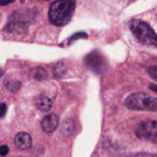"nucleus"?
Masks as SVG:
<instances>
[{"instance_id":"a211bd4d","label":"nucleus","mask_w":157,"mask_h":157,"mask_svg":"<svg viewBox=\"0 0 157 157\" xmlns=\"http://www.w3.org/2000/svg\"><path fill=\"white\" fill-rule=\"evenodd\" d=\"M15 0H0V5H2V6H5V5H7V4H10V2H13Z\"/></svg>"},{"instance_id":"20e7f679","label":"nucleus","mask_w":157,"mask_h":157,"mask_svg":"<svg viewBox=\"0 0 157 157\" xmlns=\"http://www.w3.org/2000/svg\"><path fill=\"white\" fill-rule=\"evenodd\" d=\"M135 135L139 139L157 144V121L156 120L141 121L135 129Z\"/></svg>"},{"instance_id":"7ed1b4c3","label":"nucleus","mask_w":157,"mask_h":157,"mask_svg":"<svg viewBox=\"0 0 157 157\" xmlns=\"http://www.w3.org/2000/svg\"><path fill=\"white\" fill-rule=\"evenodd\" d=\"M125 105L131 110L157 112V97L145 92H135L126 97Z\"/></svg>"},{"instance_id":"f3484780","label":"nucleus","mask_w":157,"mask_h":157,"mask_svg":"<svg viewBox=\"0 0 157 157\" xmlns=\"http://www.w3.org/2000/svg\"><path fill=\"white\" fill-rule=\"evenodd\" d=\"M5 113H6V104H5V103H1V112H0V117H1V118H4Z\"/></svg>"},{"instance_id":"0eeeda50","label":"nucleus","mask_w":157,"mask_h":157,"mask_svg":"<svg viewBox=\"0 0 157 157\" xmlns=\"http://www.w3.org/2000/svg\"><path fill=\"white\" fill-rule=\"evenodd\" d=\"M15 146L20 150H27L32 146V137L27 132H18L15 136Z\"/></svg>"},{"instance_id":"ddd939ff","label":"nucleus","mask_w":157,"mask_h":157,"mask_svg":"<svg viewBox=\"0 0 157 157\" xmlns=\"http://www.w3.org/2000/svg\"><path fill=\"white\" fill-rule=\"evenodd\" d=\"M147 72L155 81H157V66H150L147 69Z\"/></svg>"},{"instance_id":"2eb2a0df","label":"nucleus","mask_w":157,"mask_h":157,"mask_svg":"<svg viewBox=\"0 0 157 157\" xmlns=\"http://www.w3.org/2000/svg\"><path fill=\"white\" fill-rule=\"evenodd\" d=\"M86 37H87V36H86V33H83V32L75 33V34H74V36H72L67 42H69V43H71V42H74V40H75V39H77V38H86Z\"/></svg>"},{"instance_id":"423d86ee","label":"nucleus","mask_w":157,"mask_h":157,"mask_svg":"<svg viewBox=\"0 0 157 157\" xmlns=\"http://www.w3.org/2000/svg\"><path fill=\"white\" fill-rule=\"evenodd\" d=\"M40 126L43 129L44 132H53L58 126H59V117L56 114H48L45 115L42 121H40Z\"/></svg>"},{"instance_id":"6ab92c4d","label":"nucleus","mask_w":157,"mask_h":157,"mask_svg":"<svg viewBox=\"0 0 157 157\" xmlns=\"http://www.w3.org/2000/svg\"><path fill=\"white\" fill-rule=\"evenodd\" d=\"M150 90H152V91L157 92V85H150Z\"/></svg>"},{"instance_id":"4468645a","label":"nucleus","mask_w":157,"mask_h":157,"mask_svg":"<svg viewBox=\"0 0 157 157\" xmlns=\"http://www.w3.org/2000/svg\"><path fill=\"white\" fill-rule=\"evenodd\" d=\"M130 157H157V155L153 153H147V152H139V153H134Z\"/></svg>"},{"instance_id":"39448f33","label":"nucleus","mask_w":157,"mask_h":157,"mask_svg":"<svg viewBox=\"0 0 157 157\" xmlns=\"http://www.w3.org/2000/svg\"><path fill=\"white\" fill-rule=\"evenodd\" d=\"M85 60H86L87 66H90L97 74H103L107 70V64H105L104 58L97 52H93V53L88 54Z\"/></svg>"},{"instance_id":"f257e3e1","label":"nucleus","mask_w":157,"mask_h":157,"mask_svg":"<svg viewBox=\"0 0 157 157\" xmlns=\"http://www.w3.org/2000/svg\"><path fill=\"white\" fill-rule=\"evenodd\" d=\"M75 0H56L49 6L48 17L55 26H65L72 17L75 11Z\"/></svg>"},{"instance_id":"9d476101","label":"nucleus","mask_w":157,"mask_h":157,"mask_svg":"<svg viewBox=\"0 0 157 157\" xmlns=\"http://www.w3.org/2000/svg\"><path fill=\"white\" fill-rule=\"evenodd\" d=\"M66 74V66L64 63H56L53 66V75L55 77H63Z\"/></svg>"},{"instance_id":"6e6552de","label":"nucleus","mask_w":157,"mask_h":157,"mask_svg":"<svg viewBox=\"0 0 157 157\" xmlns=\"http://www.w3.org/2000/svg\"><path fill=\"white\" fill-rule=\"evenodd\" d=\"M34 104H36V107H37L39 110H42V112H49V110L52 109V107H53L52 99L48 98V97H45V96H39V97H37V98L34 99Z\"/></svg>"},{"instance_id":"9b49d317","label":"nucleus","mask_w":157,"mask_h":157,"mask_svg":"<svg viewBox=\"0 0 157 157\" xmlns=\"http://www.w3.org/2000/svg\"><path fill=\"white\" fill-rule=\"evenodd\" d=\"M5 86H6L7 90H10L12 92H17L21 88V82H18V81H6Z\"/></svg>"},{"instance_id":"1a4fd4ad","label":"nucleus","mask_w":157,"mask_h":157,"mask_svg":"<svg viewBox=\"0 0 157 157\" xmlns=\"http://www.w3.org/2000/svg\"><path fill=\"white\" fill-rule=\"evenodd\" d=\"M29 76L31 77H33L34 80H44V78H47V71L42 67V66H37V67H34V69H32L31 71H29Z\"/></svg>"},{"instance_id":"dca6fc26","label":"nucleus","mask_w":157,"mask_h":157,"mask_svg":"<svg viewBox=\"0 0 157 157\" xmlns=\"http://www.w3.org/2000/svg\"><path fill=\"white\" fill-rule=\"evenodd\" d=\"M7 152H9V147H7L6 145H1V146H0V155L4 157V156L7 155Z\"/></svg>"},{"instance_id":"f03ea898","label":"nucleus","mask_w":157,"mask_h":157,"mask_svg":"<svg viewBox=\"0 0 157 157\" xmlns=\"http://www.w3.org/2000/svg\"><path fill=\"white\" fill-rule=\"evenodd\" d=\"M129 27L141 44L157 47V34L147 22L141 20H131L129 22Z\"/></svg>"},{"instance_id":"f8f14e48","label":"nucleus","mask_w":157,"mask_h":157,"mask_svg":"<svg viewBox=\"0 0 157 157\" xmlns=\"http://www.w3.org/2000/svg\"><path fill=\"white\" fill-rule=\"evenodd\" d=\"M74 123L71 121V120H67V121H65L64 123V128H63V132L65 134V135H70L71 132H72V130H74Z\"/></svg>"}]
</instances>
